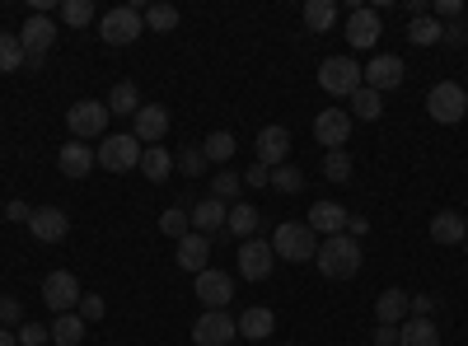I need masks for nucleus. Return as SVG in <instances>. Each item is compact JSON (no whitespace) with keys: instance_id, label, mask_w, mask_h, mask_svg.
Listing matches in <instances>:
<instances>
[{"instance_id":"15","label":"nucleus","mask_w":468,"mask_h":346,"mask_svg":"<svg viewBox=\"0 0 468 346\" xmlns=\"http://www.w3.org/2000/svg\"><path fill=\"white\" fill-rule=\"evenodd\" d=\"M253 150H258V164H262V169H282L286 155H291V131H286V127H262Z\"/></svg>"},{"instance_id":"39","label":"nucleus","mask_w":468,"mask_h":346,"mask_svg":"<svg viewBox=\"0 0 468 346\" xmlns=\"http://www.w3.org/2000/svg\"><path fill=\"white\" fill-rule=\"evenodd\" d=\"M160 235H165V239H174V244H178L183 235H192V220H187V211L169 206V211L160 215Z\"/></svg>"},{"instance_id":"22","label":"nucleus","mask_w":468,"mask_h":346,"mask_svg":"<svg viewBox=\"0 0 468 346\" xmlns=\"http://www.w3.org/2000/svg\"><path fill=\"white\" fill-rule=\"evenodd\" d=\"M207 257H211V239L207 235H197V229H192V235H183L178 239V267L183 272H207Z\"/></svg>"},{"instance_id":"20","label":"nucleus","mask_w":468,"mask_h":346,"mask_svg":"<svg viewBox=\"0 0 468 346\" xmlns=\"http://www.w3.org/2000/svg\"><path fill=\"white\" fill-rule=\"evenodd\" d=\"M314 235H324V239H333V235H346V211L337 206V202H314L309 206V220H304Z\"/></svg>"},{"instance_id":"1","label":"nucleus","mask_w":468,"mask_h":346,"mask_svg":"<svg viewBox=\"0 0 468 346\" xmlns=\"http://www.w3.org/2000/svg\"><path fill=\"white\" fill-rule=\"evenodd\" d=\"M314 262H319V272L328 277V281H351L361 272V239H351V235H333V239H324L319 244V253H314Z\"/></svg>"},{"instance_id":"35","label":"nucleus","mask_w":468,"mask_h":346,"mask_svg":"<svg viewBox=\"0 0 468 346\" xmlns=\"http://www.w3.org/2000/svg\"><path fill=\"white\" fill-rule=\"evenodd\" d=\"M304 24L314 33H328L337 24V5H333V0H309V5H304Z\"/></svg>"},{"instance_id":"28","label":"nucleus","mask_w":468,"mask_h":346,"mask_svg":"<svg viewBox=\"0 0 468 346\" xmlns=\"http://www.w3.org/2000/svg\"><path fill=\"white\" fill-rule=\"evenodd\" d=\"M431 239L436 244H463L468 239V225L454 211H441V215H431Z\"/></svg>"},{"instance_id":"37","label":"nucleus","mask_w":468,"mask_h":346,"mask_svg":"<svg viewBox=\"0 0 468 346\" xmlns=\"http://www.w3.org/2000/svg\"><path fill=\"white\" fill-rule=\"evenodd\" d=\"M108 112H132V118H136V112H141V89L132 80H122L108 94Z\"/></svg>"},{"instance_id":"4","label":"nucleus","mask_w":468,"mask_h":346,"mask_svg":"<svg viewBox=\"0 0 468 346\" xmlns=\"http://www.w3.org/2000/svg\"><path fill=\"white\" fill-rule=\"evenodd\" d=\"M319 85H324L328 94H337V99H351V94L366 85V70L351 61V57H328V61L319 66Z\"/></svg>"},{"instance_id":"3","label":"nucleus","mask_w":468,"mask_h":346,"mask_svg":"<svg viewBox=\"0 0 468 346\" xmlns=\"http://www.w3.org/2000/svg\"><path fill=\"white\" fill-rule=\"evenodd\" d=\"M141 141L132 136V131H122V136H103V145L94 150V160H99V169H108V173H127V169H141Z\"/></svg>"},{"instance_id":"27","label":"nucleus","mask_w":468,"mask_h":346,"mask_svg":"<svg viewBox=\"0 0 468 346\" xmlns=\"http://www.w3.org/2000/svg\"><path fill=\"white\" fill-rule=\"evenodd\" d=\"M141 173H145L150 183H165V178L174 173V155H169L165 145H145V150H141Z\"/></svg>"},{"instance_id":"10","label":"nucleus","mask_w":468,"mask_h":346,"mask_svg":"<svg viewBox=\"0 0 468 346\" xmlns=\"http://www.w3.org/2000/svg\"><path fill=\"white\" fill-rule=\"evenodd\" d=\"M239 277L244 281H267L271 277V262H277V253H271V239H244L239 244Z\"/></svg>"},{"instance_id":"36","label":"nucleus","mask_w":468,"mask_h":346,"mask_svg":"<svg viewBox=\"0 0 468 346\" xmlns=\"http://www.w3.org/2000/svg\"><path fill=\"white\" fill-rule=\"evenodd\" d=\"M19 66H28V57H24V47H19V33H15V37L0 33V75H15Z\"/></svg>"},{"instance_id":"53","label":"nucleus","mask_w":468,"mask_h":346,"mask_svg":"<svg viewBox=\"0 0 468 346\" xmlns=\"http://www.w3.org/2000/svg\"><path fill=\"white\" fill-rule=\"evenodd\" d=\"M0 346H19V337H15L10 328H0Z\"/></svg>"},{"instance_id":"7","label":"nucleus","mask_w":468,"mask_h":346,"mask_svg":"<svg viewBox=\"0 0 468 346\" xmlns=\"http://www.w3.org/2000/svg\"><path fill=\"white\" fill-rule=\"evenodd\" d=\"M108 103H94V99H80L70 112H66V122H70V136L75 141H94V136H103L108 131Z\"/></svg>"},{"instance_id":"48","label":"nucleus","mask_w":468,"mask_h":346,"mask_svg":"<svg viewBox=\"0 0 468 346\" xmlns=\"http://www.w3.org/2000/svg\"><path fill=\"white\" fill-rule=\"evenodd\" d=\"M33 211H37V206H28V202H10V206H5V220L28 225V220H33Z\"/></svg>"},{"instance_id":"40","label":"nucleus","mask_w":468,"mask_h":346,"mask_svg":"<svg viewBox=\"0 0 468 346\" xmlns=\"http://www.w3.org/2000/svg\"><path fill=\"white\" fill-rule=\"evenodd\" d=\"M351 169H356V164H351L346 150H328V155H324V178H328V183H346Z\"/></svg>"},{"instance_id":"21","label":"nucleus","mask_w":468,"mask_h":346,"mask_svg":"<svg viewBox=\"0 0 468 346\" xmlns=\"http://www.w3.org/2000/svg\"><path fill=\"white\" fill-rule=\"evenodd\" d=\"M234 323H239V337H244V341H267L271 328H277V314H271L267 304H249V309L234 319Z\"/></svg>"},{"instance_id":"31","label":"nucleus","mask_w":468,"mask_h":346,"mask_svg":"<svg viewBox=\"0 0 468 346\" xmlns=\"http://www.w3.org/2000/svg\"><path fill=\"white\" fill-rule=\"evenodd\" d=\"M239 187H244V173H239V169H220V173L211 178V197L229 206V202H239Z\"/></svg>"},{"instance_id":"24","label":"nucleus","mask_w":468,"mask_h":346,"mask_svg":"<svg viewBox=\"0 0 468 346\" xmlns=\"http://www.w3.org/2000/svg\"><path fill=\"white\" fill-rule=\"evenodd\" d=\"M408 309H412V295L408 290H384L379 299H375V314H379V323H388V328H399V323H408Z\"/></svg>"},{"instance_id":"52","label":"nucleus","mask_w":468,"mask_h":346,"mask_svg":"<svg viewBox=\"0 0 468 346\" xmlns=\"http://www.w3.org/2000/svg\"><path fill=\"white\" fill-rule=\"evenodd\" d=\"M366 229H370V220H366V215H346V235H351V239H361Z\"/></svg>"},{"instance_id":"9","label":"nucleus","mask_w":468,"mask_h":346,"mask_svg":"<svg viewBox=\"0 0 468 346\" xmlns=\"http://www.w3.org/2000/svg\"><path fill=\"white\" fill-rule=\"evenodd\" d=\"M239 337V323H234L225 309H207L197 323H192V341L197 346H229Z\"/></svg>"},{"instance_id":"14","label":"nucleus","mask_w":468,"mask_h":346,"mask_svg":"<svg viewBox=\"0 0 468 346\" xmlns=\"http://www.w3.org/2000/svg\"><path fill=\"white\" fill-rule=\"evenodd\" d=\"M403 75H408L403 57L384 52V57H375V61L366 66V89H375V94H384V89H399V85H403Z\"/></svg>"},{"instance_id":"49","label":"nucleus","mask_w":468,"mask_h":346,"mask_svg":"<svg viewBox=\"0 0 468 346\" xmlns=\"http://www.w3.org/2000/svg\"><path fill=\"white\" fill-rule=\"evenodd\" d=\"M436 15H441V19H450V24H454V19H463V0H436Z\"/></svg>"},{"instance_id":"38","label":"nucleus","mask_w":468,"mask_h":346,"mask_svg":"<svg viewBox=\"0 0 468 346\" xmlns=\"http://www.w3.org/2000/svg\"><path fill=\"white\" fill-rule=\"evenodd\" d=\"M207 155H202V145H187V150H178V155H174V169L178 173H187V178H202L207 173Z\"/></svg>"},{"instance_id":"13","label":"nucleus","mask_w":468,"mask_h":346,"mask_svg":"<svg viewBox=\"0 0 468 346\" xmlns=\"http://www.w3.org/2000/svg\"><path fill=\"white\" fill-rule=\"evenodd\" d=\"M132 136H136L141 145H160V141L169 136V108H160V103H141V112L132 118Z\"/></svg>"},{"instance_id":"46","label":"nucleus","mask_w":468,"mask_h":346,"mask_svg":"<svg viewBox=\"0 0 468 346\" xmlns=\"http://www.w3.org/2000/svg\"><path fill=\"white\" fill-rule=\"evenodd\" d=\"M441 43H450V47H463V43H468V24H463V19H454V24L441 33Z\"/></svg>"},{"instance_id":"17","label":"nucleus","mask_w":468,"mask_h":346,"mask_svg":"<svg viewBox=\"0 0 468 346\" xmlns=\"http://www.w3.org/2000/svg\"><path fill=\"white\" fill-rule=\"evenodd\" d=\"M28 229H33V239H43V244H61L70 235V215L61 206H37Z\"/></svg>"},{"instance_id":"32","label":"nucleus","mask_w":468,"mask_h":346,"mask_svg":"<svg viewBox=\"0 0 468 346\" xmlns=\"http://www.w3.org/2000/svg\"><path fill=\"white\" fill-rule=\"evenodd\" d=\"M441 33H445V28L436 24V15H426V19H412V24H408V43H412V47H436Z\"/></svg>"},{"instance_id":"12","label":"nucleus","mask_w":468,"mask_h":346,"mask_svg":"<svg viewBox=\"0 0 468 346\" xmlns=\"http://www.w3.org/2000/svg\"><path fill=\"white\" fill-rule=\"evenodd\" d=\"M43 304L52 314H70L75 304H80V281H75L70 272H48L43 281Z\"/></svg>"},{"instance_id":"34","label":"nucleus","mask_w":468,"mask_h":346,"mask_svg":"<svg viewBox=\"0 0 468 346\" xmlns=\"http://www.w3.org/2000/svg\"><path fill=\"white\" fill-rule=\"evenodd\" d=\"M234 150H239V145H234L229 131H211V136L202 141V155H207L211 164H229V160H234Z\"/></svg>"},{"instance_id":"2","label":"nucleus","mask_w":468,"mask_h":346,"mask_svg":"<svg viewBox=\"0 0 468 346\" xmlns=\"http://www.w3.org/2000/svg\"><path fill=\"white\" fill-rule=\"evenodd\" d=\"M271 253L286 257V262H309L319 253V235L304 220H286V225L271 229Z\"/></svg>"},{"instance_id":"45","label":"nucleus","mask_w":468,"mask_h":346,"mask_svg":"<svg viewBox=\"0 0 468 346\" xmlns=\"http://www.w3.org/2000/svg\"><path fill=\"white\" fill-rule=\"evenodd\" d=\"M103 314H108L103 295H80V319H85V323H99Z\"/></svg>"},{"instance_id":"23","label":"nucleus","mask_w":468,"mask_h":346,"mask_svg":"<svg viewBox=\"0 0 468 346\" xmlns=\"http://www.w3.org/2000/svg\"><path fill=\"white\" fill-rule=\"evenodd\" d=\"M225 215H229V206L225 202H216V197H207V202H197L187 211V220H192V229H197V235H216V229H225Z\"/></svg>"},{"instance_id":"16","label":"nucleus","mask_w":468,"mask_h":346,"mask_svg":"<svg viewBox=\"0 0 468 346\" xmlns=\"http://www.w3.org/2000/svg\"><path fill=\"white\" fill-rule=\"evenodd\" d=\"M346 43L356 47V52H366V47L379 43V15L370 5H356V10L346 15Z\"/></svg>"},{"instance_id":"50","label":"nucleus","mask_w":468,"mask_h":346,"mask_svg":"<svg viewBox=\"0 0 468 346\" xmlns=\"http://www.w3.org/2000/svg\"><path fill=\"white\" fill-rule=\"evenodd\" d=\"M431 309H436V299H431V295H417L412 309H408V319H431Z\"/></svg>"},{"instance_id":"6","label":"nucleus","mask_w":468,"mask_h":346,"mask_svg":"<svg viewBox=\"0 0 468 346\" xmlns=\"http://www.w3.org/2000/svg\"><path fill=\"white\" fill-rule=\"evenodd\" d=\"M141 28H145V19H141V10H136V5H117V10H108V15L99 19L103 43H112V47H127V43H136Z\"/></svg>"},{"instance_id":"8","label":"nucleus","mask_w":468,"mask_h":346,"mask_svg":"<svg viewBox=\"0 0 468 346\" xmlns=\"http://www.w3.org/2000/svg\"><path fill=\"white\" fill-rule=\"evenodd\" d=\"M351 112L346 108H324L319 118H314V141L324 145V150H346V141H351Z\"/></svg>"},{"instance_id":"55","label":"nucleus","mask_w":468,"mask_h":346,"mask_svg":"<svg viewBox=\"0 0 468 346\" xmlns=\"http://www.w3.org/2000/svg\"><path fill=\"white\" fill-rule=\"evenodd\" d=\"M463 225H468V215H463Z\"/></svg>"},{"instance_id":"47","label":"nucleus","mask_w":468,"mask_h":346,"mask_svg":"<svg viewBox=\"0 0 468 346\" xmlns=\"http://www.w3.org/2000/svg\"><path fill=\"white\" fill-rule=\"evenodd\" d=\"M244 183H249V187H271V169H262V164L253 160V164L244 169Z\"/></svg>"},{"instance_id":"29","label":"nucleus","mask_w":468,"mask_h":346,"mask_svg":"<svg viewBox=\"0 0 468 346\" xmlns=\"http://www.w3.org/2000/svg\"><path fill=\"white\" fill-rule=\"evenodd\" d=\"M379 112H384V94H375L366 85L351 94V122H379Z\"/></svg>"},{"instance_id":"19","label":"nucleus","mask_w":468,"mask_h":346,"mask_svg":"<svg viewBox=\"0 0 468 346\" xmlns=\"http://www.w3.org/2000/svg\"><path fill=\"white\" fill-rule=\"evenodd\" d=\"M94 164H99V160H94V150H90L85 141H66V145L57 150V169H61L66 178H90Z\"/></svg>"},{"instance_id":"25","label":"nucleus","mask_w":468,"mask_h":346,"mask_svg":"<svg viewBox=\"0 0 468 346\" xmlns=\"http://www.w3.org/2000/svg\"><path fill=\"white\" fill-rule=\"evenodd\" d=\"M258 225H262L258 206L234 202V206H229V215H225V235H229V239H253V235H258Z\"/></svg>"},{"instance_id":"51","label":"nucleus","mask_w":468,"mask_h":346,"mask_svg":"<svg viewBox=\"0 0 468 346\" xmlns=\"http://www.w3.org/2000/svg\"><path fill=\"white\" fill-rule=\"evenodd\" d=\"M370 346H399V328L379 323V328H375V337H370Z\"/></svg>"},{"instance_id":"54","label":"nucleus","mask_w":468,"mask_h":346,"mask_svg":"<svg viewBox=\"0 0 468 346\" xmlns=\"http://www.w3.org/2000/svg\"><path fill=\"white\" fill-rule=\"evenodd\" d=\"M463 253H468V239H463Z\"/></svg>"},{"instance_id":"5","label":"nucleus","mask_w":468,"mask_h":346,"mask_svg":"<svg viewBox=\"0 0 468 346\" xmlns=\"http://www.w3.org/2000/svg\"><path fill=\"white\" fill-rule=\"evenodd\" d=\"M426 112L441 122V127H454V122H463L468 118V94H463V85H454V80H441L431 94H426Z\"/></svg>"},{"instance_id":"11","label":"nucleus","mask_w":468,"mask_h":346,"mask_svg":"<svg viewBox=\"0 0 468 346\" xmlns=\"http://www.w3.org/2000/svg\"><path fill=\"white\" fill-rule=\"evenodd\" d=\"M52 43H57V24H52L48 15H28V24L19 28L24 57H28V61H43V57L52 52Z\"/></svg>"},{"instance_id":"44","label":"nucleus","mask_w":468,"mask_h":346,"mask_svg":"<svg viewBox=\"0 0 468 346\" xmlns=\"http://www.w3.org/2000/svg\"><path fill=\"white\" fill-rule=\"evenodd\" d=\"M15 337H19V346H48V341H52V328H43V323H24Z\"/></svg>"},{"instance_id":"26","label":"nucleus","mask_w":468,"mask_h":346,"mask_svg":"<svg viewBox=\"0 0 468 346\" xmlns=\"http://www.w3.org/2000/svg\"><path fill=\"white\" fill-rule=\"evenodd\" d=\"M399 346H441V328L431 319H408L399 328Z\"/></svg>"},{"instance_id":"30","label":"nucleus","mask_w":468,"mask_h":346,"mask_svg":"<svg viewBox=\"0 0 468 346\" xmlns=\"http://www.w3.org/2000/svg\"><path fill=\"white\" fill-rule=\"evenodd\" d=\"M52 341H57V346H80V341H85V319H80V314H57Z\"/></svg>"},{"instance_id":"42","label":"nucleus","mask_w":468,"mask_h":346,"mask_svg":"<svg viewBox=\"0 0 468 346\" xmlns=\"http://www.w3.org/2000/svg\"><path fill=\"white\" fill-rule=\"evenodd\" d=\"M61 19L75 24V28H85L94 19V0H61Z\"/></svg>"},{"instance_id":"43","label":"nucleus","mask_w":468,"mask_h":346,"mask_svg":"<svg viewBox=\"0 0 468 346\" xmlns=\"http://www.w3.org/2000/svg\"><path fill=\"white\" fill-rule=\"evenodd\" d=\"M0 328H24V304L15 295H0Z\"/></svg>"},{"instance_id":"18","label":"nucleus","mask_w":468,"mask_h":346,"mask_svg":"<svg viewBox=\"0 0 468 346\" xmlns=\"http://www.w3.org/2000/svg\"><path fill=\"white\" fill-rule=\"evenodd\" d=\"M197 299L207 304V309H225V304L234 299V281L220 272V267H207V272H197Z\"/></svg>"},{"instance_id":"33","label":"nucleus","mask_w":468,"mask_h":346,"mask_svg":"<svg viewBox=\"0 0 468 346\" xmlns=\"http://www.w3.org/2000/svg\"><path fill=\"white\" fill-rule=\"evenodd\" d=\"M141 19H145V28H154V33H174L183 15H178L174 5H165V0H154L150 10H141Z\"/></svg>"},{"instance_id":"41","label":"nucleus","mask_w":468,"mask_h":346,"mask_svg":"<svg viewBox=\"0 0 468 346\" xmlns=\"http://www.w3.org/2000/svg\"><path fill=\"white\" fill-rule=\"evenodd\" d=\"M271 187H277L282 197H295V192L304 187V173L295 164H282V169H271Z\"/></svg>"}]
</instances>
